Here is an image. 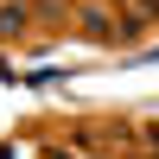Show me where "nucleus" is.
Here are the masks:
<instances>
[{"label": "nucleus", "mask_w": 159, "mask_h": 159, "mask_svg": "<svg viewBox=\"0 0 159 159\" xmlns=\"http://www.w3.org/2000/svg\"><path fill=\"white\" fill-rule=\"evenodd\" d=\"M0 159H13V147H0Z\"/></svg>", "instance_id": "obj_1"}]
</instances>
